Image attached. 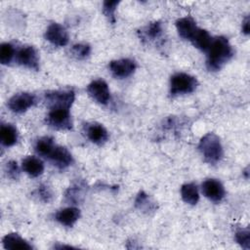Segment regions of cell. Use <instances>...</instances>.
Wrapping results in <instances>:
<instances>
[{
  "label": "cell",
  "instance_id": "1",
  "mask_svg": "<svg viewBox=\"0 0 250 250\" xmlns=\"http://www.w3.org/2000/svg\"><path fill=\"white\" fill-rule=\"evenodd\" d=\"M233 56V50L229 40L224 36L213 39L207 55L206 65L211 71L220 70Z\"/></svg>",
  "mask_w": 250,
  "mask_h": 250
},
{
  "label": "cell",
  "instance_id": "2",
  "mask_svg": "<svg viewBox=\"0 0 250 250\" xmlns=\"http://www.w3.org/2000/svg\"><path fill=\"white\" fill-rule=\"evenodd\" d=\"M198 149L204 160L209 164L218 163L224 155L221 140L214 133H207L200 139Z\"/></svg>",
  "mask_w": 250,
  "mask_h": 250
},
{
  "label": "cell",
  "instance_id": "3",
  "mask_svg": "<svg viewBox=\"0 0 250 250\" xmlns=\"http://www.w3.org/2000/svg\"><path fill=\"white\" fill-rule=\"evenodd\" d=\"M198 85L197 79L185 72H177L170 79V94L172 96L189 94L195 91Z\"/></svg>",
  "mask_w": 250,
  "mask_h": 250
},
{
  "label": "cell",
  "instance_id": "4",
  "mask_svg": "<svg viewBox=\"0 0 250 250\" xmlns=\"http://www.w3.org/2000/svg\"><path fill=\"white\" fill-rule=\"evenodd\" d=\"M46 123L56 130H70L72 128V120L69 109L64 107L50 108L46 116Z\"/></svg>",
  "mask_w": 250,
  "mask_h": 250
},
{
  "label": "cell",
  "instance_id": "5",
  "mask_svg": "<svg viewBox=\"0 0 250 250\" xmlns=\"http://www.w3.org/2000/svg\"><path fill=\"white\" fill-rule=\"evenodd\" d=\"M75 99V93L71 89L52 90L45 93V102L49 108L64 107L70 108Z\"/></svg>",
  "mask_w": 250,
  "mask_h": 250
},
{
  "label": "cell",
  "instance_id": "6",
  "mask_svg": "<svg viewBox=\"0 0 250 250\" xmlns=\"http://www.w3.org/2000/svg\"><path fill=\"white\" fill-rule=\"evenodd\" d=\"M36 102V98L33 94L22 92L14 95L8 101V107L15 113H23L29 107H31Z\"/></svg>",
  "mask_w": 250,
  "mask_h": 250
},
{
  "label": "cell",
  "instance_id": "7",
  "mask_svg": "<svg viewBox=\"0 0 250 250\" xmlns=\"http://www.w3.org/2000/svg\"><path fill=\"white\" fill-rule=\"evenodd\" d=\"M17 62L29 69H39V56L36 49L32 46L25 45L21 47L17 52Z\"/></svg>",
  "mask_w": 250,
  "mask_h": 250
},
{
  "label": "cell",
  "instance_id": "8",
  "mask_svg": "<svg viewBox=\"0 0 250 250\" xmlns=\"http://www.w3.org/2000/svg\"><path fill=\"white\" fill-rule=\"evenodd\" d=\"M87 93L94 101L101 104H106L110 98L108 85L103 79L93 80L87 86Z\"/></svg>",
  "mask_w": 250,
  "mask_h": 250
},
{
  "label": "cell",
  "instance_id": "9",
  "mask_svg": "<svg viewBox=\"0 0 250 250\" xmlns=\"http://www.w3.org/2000/svg\"><path fill=\"white\" fill-rule=\"evenodd\" d=\"M44 37L51 44L58 47L65 46L68 43V33L66 29L58 22H53L47 27Z\"/></svg>",
  "mask_w": 250,
  "mask_h": 250
},
{
  "label": "cell",
  "instance_id": "10",
  "mask_svg": "<svg viewBox=\"0 0 250 250\" xmlns=\"http://www.w3.org/2000/svg\"><path fill=\"white\" fill-rule=\"evenodd\" d=\"M201 189L205 197L213 202H220L226 194L223 184L216 179H207L201 185Z\"/></svg>",
  "mask_w": 250,
  "mask_h": 250
},
{
  "label": "cell",
  "instance_id": "11",
  "mask_svg": "<svg viewBox=\"0 0 250 250\" xmlns=\"http://www.w3.org/2000/svg\"><path fill=\"white\" fill-rule=\"evenodd\" d=\"M109 70L116 78H126L132 75L136 69V62L131 59L114 60L109 62Z\"/></svg>",
  "mask_w": 250,
  "mask_h": 250
},
{
  "label": "cell",
  "instance_id": "12",
  "mask_svg": "<svg viewBox=\"0 0 250 250\" xmlns=\"http://www.w3.org/2000/svg\"><path fill=\"white\" fill-rule=\"evenodd\" d=\"M48 159L53 163V165H55L59 169H64L70 166L73 162V157L68 149L64 146L58 145L55 146Z\"/></svg>",
  "mask_w": 250,
  "mask_h": 250
},
{
  "label": "cell",
  "instance_id": "13",
  "mask_svg": "<svg viewBox=\"0 0 250 250\" xmlns=\"http://www.w3.org/2000/svg\"><path fill=\"white\" fill-rule=\"evenodd\" d=\"M85 133L87 138L94 144L102 146L108 140V133L106 129L100 123H88L85 126Z\"/></svg>",
  "mask_w": 250,
  "mask_h": 250
},
{
  "label": "cell",
  "instance_id": "14",
  "mask_svg": "<svg viewBox=\"0 0 250 250\" xmlns=\"http://www.w3.org/2000/svg\"><path fill=\"white\" fill-rule=\"evenodd\" d=\"M80 218V210L76 207H66L58 211L55 215L56 221L65 227H72Z\"/></svg>",
  "mask_w": 250,
  "mask_h": 250
},
{
  "label": "cell",
  "instance_id": "15",
  "mask_svg": "<svg viewBox=\"0 0 250 250\" xmlns=\"http://www.w3.org/2000/svg\"><path fill=\"white\" fill-rule=\"evenodd\" d=\"M176 27L179 35L186 40H190L197 29L194 20L190 17L179 19L176 21Z\"/></svg>",
  "mask_w": 250,
  "mask_h": 250
},
{
  "label": "cell",
  "instance_id": "16",
  "mask_svg": "<svg viewBox=\"0 0 250 250\" xmlns=\"http://www.w3.org/2000/svg\"><path fill=\"white\" fill-rule=\"evenodd\" d=\"M140 37L144 41L152 42L159 39L162 36L163 28L160 21H152L141 28L139 31Z\"/></svg>",
  "mask_w": 250,
  "mask_h": 250
},
{
  "label": "cell",
  "instance_id": "17",
  "mask_svg": "<svg viewBox=\"0 0 250 250\" xmlns=\"http://www.w3.org/2000/svg\"><path fill=\"white\" fill-rule=\"evenodd\" d=\"M2 244L5 249L10 250H30L32 246L18 233H8L2 239Z\"/></svg>",
  "mask_w": 250,
  "mask_h": 250
},
{
  "label": "cell",
  "instance_id": "18",
  "mask_svg": "<svg viewBox=\"0 0 250 250\" xmlns=\"http://www.w3.org/2000/svg\"><path fill=\"white\" fill-rule=\"evenodd\" d=\"M21 167L23 171L30 177L36 178L42 175L44 171V164L41 159L36 156H27L22 160Z\"/></svg>",
  "mask_w": 250,
  "mask_h": 250
},
{
  "label": "cell",
  "instance_id": "19",
  "mask_svg": "<svg viewBox=\"0 0 250 250\" xmlns=\"http://www.w3.org/2000/svg\"><path fill=\"white\" fill-rule=\"evenodd\" d=\"M189 41L195 48L206 52L208 51L213 39L207 30L197 27L196 31L194 32L193 36Z\"/></svg>",
  "mask_w": 250,
  "mask_h": 250
},
{
  "label": "cell",
  "instance_id": "20",
  "mask_svg": "<svg viewBox=\"0 0 250 250\" xmlns=\"http://www.w3.org/2000/svg\"><path fill=\"white\" fill-rule=\"evenodd\" d=\"M85 184L82 181L76 182L73 184L71 187H69L65 193H64V198L66 202L72 203V204H77L82 201L84 197V191H85Z\"/></svg>",
  "mask_w": 250,
  "mask_h": 250
},
{
  "label": "cell",
  "instance_id": "21",
  "mask_svg": "<svg viewBox=\"0 0 250 250\" xmlns=\"http://www.w3.org/2000/svg\"><path fill=\"white\" fill-rule=\"evenodd\" d=\"M18 130L12 124H2L0 128V142L4 146H12L18 141Z\"/></svg>",
  "mask_w": 250,
  "mask_h": 250
},
{
  "label": "cell",
  "instance_id": "22",
  "mask_svg": "<svg viewBox=\"0 0 250 250\" xmlns=\"http://www.w3.org/2000/svg\"><path fill=\"white\" fill-rule=\"evenodd\" d=\"M182 199L190 205H195L199 200V193L196 185L193 183L184 184L181 188Z\"/></svg>",
  "mask_w": 250,
  "mask_h": 250
},
{
  "label": "cell",
  "instance_id": "23",
  "mask_svg": "<svg viewBox=\"0 0 250 250\" xmlns=\"http://www.w3.org/2000/svg\"><path fill=\"white\" fill-rule=\"evenodd\" d=\"M55 146H56V144H55L53 138H51V137H42V138H40L36 141L34 148H35V151L39 155H41L45 158H48L49 155L51 154L52 150L54 149Z\"/></svg>",
  "mask_w": 250,
  "mask_h": 250
},
{
  "label": "cell",
  "instance_id": "24",
  "mask_svg": "<svg viewBox=\"0 0 250 250\" xmlns=\"http://www.w3.org/2000/svg\"><path fill=\"white\" fill-rule=\"evenodd\" d=\"M135 206L139 210L145 213H149L151 211H154L156 208V205L154 202L151 201L148 194H146L145 191H140L135 199Z\"/></svg>",
  "mask_w": 250,
  "mask_h": 250
},
{
  "label": "cell",
  "instance_id": "25",
  "mask_svg": "<svg viewBox=\"0 0 250 250\" xmlns=\"http://www.w3.org/2000/svg\"><path fill=\"white\" fill-rule=\"evenodd\" d=\"M15 56V49L11 43H2L0 46V62L9 64Z\"/></svg>",
  "mask_w": 250,
  "mask_h": 250
},
{
  "label": "cell",
  "instance_id": "26",
  "mask_svg": "<svg viewBox=\"0 0 250 250\" xmlns=\"http://www.w3.org/2000/svg\"><path fill=\"white\" fill-rule=\"evenodd\" d=\"M235 240L244 249L250 248V230L248 228H239L235 230Z\"/></svg>",
  "mask_w": 250,
  "mask_h": 250
},
{
  "label": "cell",
  "instance_id": "27",
  "mask_svg": "<svg viewBox=\"0 0 250 250\" xmlns=\"http://www.w3.org/2000/svg\"><path fill=\"white\" fill-rule=\"evenodd\" d=\"M70 53L74 58L78 60H83L90 55L91 47L86 43H76L71 47Z\"/></svg>",
  "mask_w": 250,
  "mask_h": 250
},
{
  "label": "cell",
  "instance_id": "28",
  "mask_svg": "<svg viewBox=\"0 0 250 250\" xmlns=\"http://www.w3.org/2000/svg\"><path fill=\"white\" fill-rule=\"evenodd\" d=\"M119 4V1L116 0H106L103 3V13L112 23L115 22V11Z\"/></svg>",
  "mask_w": 250,
  "mask_h": 250
},
{
  "label": "cell",
  "instance_id": "29",
  "mask_svg": "<svg viewBox=\"0 0 250 250\" xmlns=\"http://www.w3.org/2000/svg\"><path fill=\"white\" fill-rule=\"evenodd\" d=\"M36 195L38 197V199L44 203H49L53 200L54 197V193L52 191V189L47 186V185H40L37 189H36Z\"/></svg>",
  "mask_w": 250,
  "mask_h": 250
},
{
  "label": "cell",
  "instance_id": "30",
  "mask_svg": "<svg viewBox=\"0 0 250 250\" xmlns=\"http://www.w3.org/2000/svg\"><path fill=\"white\" fill-rule=\"evenodd\" d=\"M5 172H6L7 176L12 180H18L20 177V174H21L18 163L14 160L7 162L6 167H5Z\"/></svg>",
  "mask_w": 250,
  "mask_h": 250
},
{
  "label": "cell",
  "instance_id": "31",
  "mask_svg": "<svg viewBox=\"0 0 250 250\" xmlns=\"http://www.w3.org/2000/svg\"><path fill=\"white\" fill-rule=\"evenodd\" d=\"M249 17L247 16L243 21H242V25H241V30H242V33H244L245 35H248L249 34Z\"/></svg>",
  "mask_w": 250,
  "mask_h": 250
},
{
  "label": "cell",
  "instance_id": "32",
  "mask_svg": "<svg viewBox=\"0 0 250 250\" xmlns=\"http://www.w3.org/2000/svg\"><path fill=\"white\" fill-rule=\"evenodd\" d=\"M54 248H59V249H64V248H67V249H71V248H74L72 246H69V245H55Z\"/></svg>",
  "mask_w": 250,
  "mask_h": 250
}]
</instances>
